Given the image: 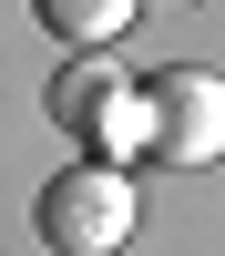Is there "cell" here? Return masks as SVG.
<instances>
[{"mask_svg": "<svg viewBox=\"0 0 225 256\" xmlns=\"http://www.w3.org/2000/svg\"><path fill=\"white\" fill-rule=\"evenodd\" d=\"M41 246L51 256H113L133 236V174H113V164H61L51 184H41Z\"/></svg>", "mask_w": 225, "mask_h": 256, "instance_id": "6da1fadb", "label": "cell"}, {"mask_svg": "<svg viewBox=\"0 0 225 256\" xmlns=\"http://www.w3.org/2000/svg\"><path fill=\"white\" fill-rule=\"evenodd\" d=\"M51 113L72 123V134L92 123V134H102V164H113V174H123L133 154H154V123H143V92H123L113 72H82V62H72V72L51 82Z\"/></svg>", "mask_w": 225, "mask_h": 256, "instance_id": "3957f363", "label": "cell"}, {"mask_svg": "<svg viewBox=\"0 0 225 256\" xmlns=\"http://www.w3.org/2000/svg\"><path fill=\"white\" fill-rule=\"evenodd\" d=\"M41 31L72 41V52H102V41L133 31V0H41Z\"/></svg>", "mask_w": 225, "mask_h": 256, "instance_id": "277c9868", "label": "cell"}, {"mask_svg": "<svg viewBox=\"0 0 225 256\" xmlns=\"http://www.w3.org/2000/svg\"><path fill=\"white\" fill-rule=\"evenodd\" d=\"M143 123H154V154L164 164H215L225 154V72H205V62H174V72L143 82Z\"/></svg>", "mask_w": 225, "mask_h": 256, "instance_id": "7a4b0ae2", "label": "cell"}]
</instances>
